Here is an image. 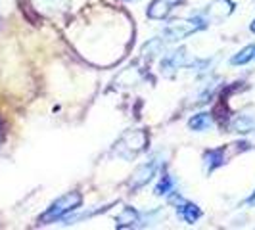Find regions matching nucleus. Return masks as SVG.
Segmentation results:
<instances>
[{
  "mask_svg": "<svg viewBox=\"0 0 255 230\" xmlns=\"http://www.w3.org/2000/svg\"><path fill=\"white\" fill-rule=\"evenodd\" d=\"M254 150V144L248 140H236L230 144H223L219 148H211L205 150L202 155V163H204V173L205 175H213L217 169L225 167L230 159H234L236 155H240L244 152Z\"/></svg>",
  "mask_w": 255,
  "mask_h": 230,
  "instance_id": "f257e3e1",
  "label": "nucleus"
},
{
  "mask_svg": "<svg viewBox=\"0 0 255 230\" xmlns=\"http://www.w3.org/2000/svg\"><path fill=\"white\" fill-rule=\"evenodd\" d=\"M207 27H209V19L202 12H198L186 19H177V21L169 23L161 35H163V42H179V40H184L200 31H205Z\"/></svg>",
  "mask_w": 255,
  "mask_h": 230,
  "instance_id": "f03ea898",
  "label": "nucleus"
},
{
  "mask_svg": "<svg viewBox=\"0 0 255 230\" xmlns=\"http://www.w3.org/2000/svg\"><path fill=\"white\" fill-rule=\"evenodd\" d=\"M83 205V194L81 192H67L64 196H60L58 200H54L48 209L38 217L40 225H50V223H60L64 221L67 215L79 211V207Z\"/></svg>",
  "mask_w": 255,
  "mask_h": 230,
  "instance_id": "7ed1b4c3",
  "label": "nucleus"
},
{
  "mask_svg": "<svg viewBox=\"0 0 255 230\" xmlns=\"http://www.w3.org/2000/svg\"><path fill=\"white\" fill-rule=\"evenodd\" d=\"M148 144H150V136L144 128H130L127 132H123L119 136V140L115 142L114 155L125 159V161H130L138 153L146 152Z\"/></svg>",
  "mask_w": 255,
  "mask_h": 230,
  "instance_id": "20e7f679",
  "label": "nucleus"
},
{
  "mask_svg": "<svg viewBox=\"0 0 255 230\" xmlns=\"http://www.w3.org/2000/svg\"><path fill=\"white\" fill-rule=\"evenodd\" d=\"M161 171H163V155H161V152H155L132 171V175L127 182L128 188L130 190H140L148 182H152Z\"/></svg>",
  "mask_w": 255,
  "mask_h": 230,
  "instance_id": "39448f33",
  "label": "nucleus"
},
{
  "mask_svg": "<svg viewBox=\"0 0 255 230\" xmlns=\"http://www.w3.org/2000/svg\"><path fill=\"white\" fill-rule=\"evenodd\" d=\"M167 204L173 205L177 217H179L180 221H184L186 225H196L200 219L204 217L202 207L198 204H194V202H190L188 198H184L179 190L173 192L171 196H167Z\"/></svg>",
  "mask_w": 255,
  "mask_h": 230,
  "instance_id": "423d86ee",
  "label": "nucleus"
},
{
  "mask_svg": "<svg viewBox=\"0 0 255 230\" xmlns=\"http://www.w3.org/2000/svg\"><path fill=\"white\" fill-rule=\"evenodd\" d=\"M159 209L153 211H138L130 205H125L121 209V213L115 217V229H138V227H146V219L150 221V217L157 215Z\"/></svg>",
  "mask_w": 255,
  "mask_h": 230,
  "instance_id": "0eeeda50",
  "label": "nucleus"
},
{
  "mask_svg": "<svg viewBox=\"0 0 255 230\" xmlns=\"http://www.w3.org/2000/svg\"><path fill=\"white\" fill-rule=\"evenodd\" d=\"M161 73H165L167 77H173L179 69H184L190 65V58L186 48H175V50L167 52L161 58Z\"/></svg>",
  "mask_w": 255,
  "mask_h": 230,
  "instance_id": "6e6552de",
  "label": "nucleus"
},
{
  "mask_svg": "<svg viewBox=\"0 0 255 230\" xmlns=\"http://www.w3.org/2000/svg\"><path fill=\"white\" fill-rule=\"evenodd\" d=\"M234 10H236V2L232 0H213L205 6V10H202V13L209 19V23H213V21H223L230 17Z\"/></svg>",
  "mask_w": 255,
  "mask_h": 230,
  "instance_id": "1a4fd4ad",
  "label": "nucleus"
},
{
  "mask_svg": "<svg viewBox=\"0 0 255 230\" xmlns=\"http://www.w3.org/2000/svg\"><path fill=\"white\" fill-rule=\"evenodd\" d=\"M227 132L252 134L255 132V114H238L227 121Z\"/></svg>",
  "mask_w": 255,
  "mask_h": 230,
  "instance_id": "9d476101",
  "label": "nucleus"
},
{
  "mask_svg": "<svg viewBox=\"0 0 255 230\" xmlns=\"http://www.w3.org/2000/svg\"><path fill=\"white\" fill-rule=\"evenodd\" d=\"M180 0H152L150 6L146 8V15L155 21H163L169 17V13L175 10V6Z\"/></svg>",
  "mask_w": 255,
  "mask_h": 230,
  "instance_id": "9b49d317",
  "label": "nucleus"
},
{
  "mask_svg": "<svg viewBox=\"0 0 255 230\" xmlns=\"http://www.w3.org/2000/svg\"><path fill=\"white\" fill-rule=\"evenodd\" d=\"M213 127H215V115L211 112H200L188 119V128L194 132H205Z\"/></svg>",
  "mask_w": 255,
  "mask_h": 230,
  "instance_id": "f8f14e48",
  "label": "nucleus"
},
{
  "mask_svg": "<svg viewBox=\"0 0 255 230\" xmlns=\"http://www.w3.org/2000/svg\"><path fill=\"white\" fill-rule=\"evenodd\" d=\"M177 179L171 175V173H167L163 171L161 175H159V180H157V184H155V188H153V196H157V198H167V196H171L173 192H177Z\"/></svg>",
  "mask_w": 255,
  "mask_h": 230,
  "instance_id": "ddd939ff",
  "label": "nucleus"
},
{
  "mask_svg": "<svg viewBox=\"0 0 255 230\" xmlns=\"http://www.w3.org/2000/svg\"><path fill=\"white\" fill-rule=\"evenodd\" d=\"M252 62H255V42L244 46L242 50H238L229 60L230 65H248V64H252Z\"/></svg>",
  "mask_w": 255,
  "mask_h": 230,
  "instance_id": "4468645a",
  "label": "nucleus"
},
{
  "mask_svg": "<svg viewBox=\"0 0 255 230\" xmlns=\"http://www.w3.org/2000/svg\"><path fill=\"white\" fill-rule=\"evenodd\" d=\"M67 0H38V4H42L44 8H50V10H56V8H62L65 6Z\"/></svg>",
  "mask_w": 255,
  "mask_h": 230,
  "instance_id": "2eb2a0df",
  "label": "nucleus"
},
{
  "mask_svg": "<svg viewBox=\"0 0 255 230\" xmlns=\"http://www.w3.org/2000/svg\"><path fill=\"white\" fill-rule=\"evenodd\" d=\"M246 204L250 205V207H255V190H254V194H252V196L246 200Z\"/></svg>",
  "mask_w": 255,
  "mask_h": 230,
  "instance_id": "dca6fc26",
  "label": "nucleus"
},
{
  "mask_svg": "<svg viewBox=\"0 0 255 230\" xmlns=\"http://www.w3.org/2000/svg\"><path fill=\"white\" fill-rule=\"evenodd\" d=\"M250 31H252V33L255 35V17L252 19V23H250Z\"/></svg>",
  "mask_w": 255,
  "mask_h": 230,
  "instance_id": "f3484780",
  "label": "nucleus"
},
{
  "mask_svg": "<svg viewBox=\"0 0 255 230\" xmlns=\"http://www.w3.org/2000/svg\"><path fill=\"white\" fill-rule=\"evenodd\" d=\"M125 2H136V0H125Z\"/></svg>",
  "mask_w": 255,
  "mask_h": 230,
  "instance_id": "a211bd4d",
  "label": "nucleus"
}]
</instances>
